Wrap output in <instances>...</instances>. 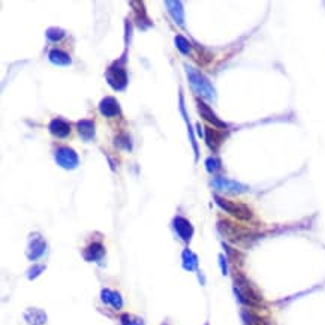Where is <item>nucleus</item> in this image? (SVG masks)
<instances>
[{
    "mask_svg": "<svg viewBox=\"0 0 325 325\" xmlns=\"http://www.w3.org/2000/svg\"><path fill=\"white\" fill-rule=\"evenodd\" d=\"M24 319L27 321V324L30 325H44L46 322V315L42 309L29 307L24 312Z\"/></svg>",
    "mask_w": 325,
    "mask_h": 325,
    "instance_id": "obj_10",
    "label": "nucleus"
},
{
    "mask_svg": "<svg viewBox=\"0 0 325 325\" xmlns=\"http://www.w3.org/2000/svg\"><path fill=\"white\" fill-rule=\"evenodd\" d=\"M176 42H177V48H179L183 54H187V53H189V42L186 41L183 36H177V38H176Z\"/></svg>",
    "mask_w": 325,
    "mask_h": 325,
    "instance_id": "obj_25",
    "label": "nucleus"
},
{
    "mask_svg": "<svg viewBox=\"0 0 325 325\" xmlns=\"http://www.w3.org/2000/svg\"><path fill=\"white\" fill-rule=\"evenodd\" d=\"M46 36H48V39H51V41H59L60 38L65 36V32L60 30V29H49V30L46 32Z\"/></svg>",
    "mask_w": 325,
    "mask_h": 325,
    "instance_id": "obj_23",
    "label": "nucleus"
},
{
    "mask_svg": "<svg viewBox=\"0 0 325 325\" xmlns=\"http://www.w3.org/2000/svg\"><path fill=\"white\" fill-rule=\"evenodd\" d=\"M186 72L189 75V83L192 86V89L196 93H199L203 97H207L210 101H214L216 94H214V89L213 86L210 84V81L199 72L198 69L192 68V66H187L186 68Z\"/></svg>",
    "mask_w": 325,
    "mask_h": 325,
    "instance_id": "obj_2",
    "label": "nucleus"
},
{
    "mask_svg": "<svg viewBox=\"0 0 325 325\" xmlns=\"http://www.w3.org/2000/svg\"><path fill=\"white\" fill-rule=\"evenodd\" d=\"M166 6H169V12L172 14L174 20L180 26H183V8L180 2H166Z\"/></svg>",
    "mask_w": 325,
    "mask_h": 325,
    "instance_id": "obj_21",
    "label": "nucleus"
},
{
    "mask_svg": "<svg viewBox=\"0 0 325 325\" xmlns=\"http://www.w3.org/2000/svg\"><path fill=\"white\" fill-rule=\"evenodd\" d=\"M219 231L227 240H230L232 243H237V244L244 243L255 235L252 231H249V230H246L240 225H235L230 220H220L219 222Z\"/></svg>",
    "mask_w": 325,
    "mask_h": 325,
    "instance_id": "obj_3",
    "label": "nucleus"
},
{
    "mask_svg": "<svg viewBox=\"0 0 325 325\" xmlns=\"http://www.w3.org/2000/svg\"><path fill=\"white\" fill-rule=\"evenodd\" d=\"M45 270V267L44 265H33L30 270H29V273H27V278L29 279H36L42 271Z\"/></svg>",
    "mask_w": 325,
    "mask_h": 325,
    "instance_id": "obj_24",
    "label": "nucleus"
},
{
    "mask_svg": "<svg viewBox=\"0 0 325 325\" xmlns=\"http://www.w3.org/2000/svg\"><path fill=\"white\" fill-rule=\"evenodd\" d=\"M219 261H220V267H222V273H223V274H227V273H228V267H227V259H225L223 256L220 255V256H219Z\"/></svg>",
    "mask_w": 325,
    "mask_h": 325,
    "instance_id": "obj_27",
    "label": "nucleus"
},
{
    "mask_svg": "<svg viewBox=\"0 0 325 325\" xmlns=\"http://www.w3.org/2000/svg\"><path fill=\"white\" fill-rule=\"evenodd\" d=\"M217 168H220V163L217 159H209L207 161V169L210 172H214V169H217Z\"/></svg>",
    "mask_w": 325,
    "mask_h": 325,
    "instance_id": "obj_26",
    "label": "nucleus"
},
{
    "mask_svg": "<svg viewBox=\"0 0 325 325\" xmlns=\"http://www.w3.org/2000/svg\"><path fill=\"white\" fill-rule=\"evenodd\" d=\"M56 161L59 162L60 166L63 168H68V169H73L77 165H78V156L73 150L70 148H59L57 153H56Z\"/></svg>",
    "mask_w": 325,
    "mask_h": 325,
    "instance_id": "obj_8",
    "label": "nucleus"
},
{
    "mask_svg": "<svg viewBox=\"0 0 325 325\" xmlns=\"http://www.w3.org/2000/svg\"><path fill=\"white\" fill-rule=\"evenodd\" d=\"M182 259H183V268L187 271H195L198 268V256L195 255L190 249L183 251Z\"/></svg>",
    "mask_w": 325,
    "mask_h": 325,
    "instance_id": "obj_16",
    "label": "nucleus"
},
{
    "mask_svg": "<svg viewBox=\"0 0 325 325\" xmlns=\"http://www.w3.org/2000/svg\"><path fill=\"white\" fill-rule=\"evenodd\" d=\"M49 60H51V63L59 65V66H66V65L70 63L69 56L66 53H63V51H60V49L49 51Z\"/></svg>",
    "mask_w": 325,
    "mask_h": 325,
    "instance_id": "obj_20",
    "label": "nucleus"
},
{
    "mask_svg": "<svg viewBox=\"0 0 325 325\" xmlns=\"http://www.w3.org/2000/svg\"><path fill=\"white\" fill-rule=\"evenodd\" d=\"M217 206L222 210H225L227 213H230L231 216H234L235 219L238 220H243V222H247L254 217L252 214V210L249 209L247 206L241 204V203H234V201H230V199H225L222 196H214Z\"/></svg>",
    "mask_w": 325,
    "mask_h": 325,
    "instance_id": "obj_4",
    "label": "nucleus"
},
{
    "mask_svg": "<svg viewBox=\"0 0 325 325\" xmlns=\"http://www.w3.org/2000/svg\"><path fill=\"white\" fill-rule=\"evenodd\" d=\"M234 292L237 298L243 304L249 307H261L262 306V297L256 291V288L244 278L243 274H237L234 282Z\"/></svg>",
    "mask_w": 325,
    "mask_h": 325,
    "instance_id": "obj_1",
    "label": "nucleus"
},
{
    "mask_svg": "<svg viewBox=\"0 0 325 325\" xmlns=\"http://www.w3.org/2000/svg\"><path fill=\"white\" fill-rule=\"evenodd\" d=\"M213 185L216 189H220V190L228 192V193H241V192L247 190V186L241 185L238 182H234V180H228L225 177H214Z\"/></svg>",
    "mask_w": 325,
    "mask_h": 325,
    "instance_id": "obj_7",
    "label": "nucleus"
},
{
    "mask_svg": "<svg viewBox=\"0 0 325 325\" xmlns=\"http://www.w3.org/2000/svg\"><path fill=\"white\" fill-rule=\"evenodd\" d=\"M206 137H207V144L211 150H217L220 142L223 141V135L217 131H213L211 128L206 129Z\"/></svg>",
    "mask_w": 325,
    "mask_h": 325,
    "instance_id": "obj_19",
    "label": "nucleus"
},
{
    "mask_svg": "<svg viewBox=\"0 0 325 325\" xmlns=\"http://www.w3.org/2000/svg\"><path fill=\"white\" fill-rule=\"evenodd\" d=\"M206 325H209V324H206Z\"/></svg>",
    "mask_w": 325,
    "mask_h": 325,
    "instance_id": "obj_28",
    "label": "nucleus"
},
{
    "mask_svg": "<svg viewBox=\"0 0 325 325\" xmlns=\"http://www.w3.org/2000/svg\"><path fill=\"white\" fill-rule=\"evenodd\" d=\"M78 132L84 141H90L94 135V124L90 120H81L78 123Z\"/></svg>",
    "mask_w": 325,
    "mask_h": 325,
    "instance_id": "obj_18",
    "label": "nucleus"
},
{
    "mask_svg": "<svg viewBox=\"0 0 325 325\" xmlns=\"http://www.w3.org/2000/svg\"><path fill=\"white\" fill-rule=\"evenodd\" d=\"M101 300L105 303V304H110L116 310H120L123 307V298H121V295L118 292L111 291V289H102Z\"/></svg>",
    "mask_w": 325,
    "mask_h": 325,
    "instance_id": "obj_11",
    "label": "nucleus"
},
{
    "mask_svg": "<svg viewBox=\"0 0 325 325\" xmlns=\"http://www.w3.org/2000/svg\"><path fill=\"white\" fill-rule=\"evenodd\" d=\"M241 316H243V321L246 325H270V322L265 318L259 316L258 313L252 312V310H243Z\"/></svg>",
    "mask_w": 325,
    "mask_h": 325,
    "instance_id": "obj_17",
    "label": "nucleus"
},
{
    "mask_svg": "<svg viewBox=\"0 0 325 325\" xmlns=\"http://www.w3.org/2000/svg\"><path fill=\"white\" fill-rule=\"evenodd\" d=\"M107 78H108V83L111 84V87H114L117 90L123 89L126 86V81H128L124 69L118 68V66H113L111 69L108 70L107 72Z\"/></svg>",
    "mask_w": 325,
    "mask_h": 325,
    "instance_id": "obj_9",
    "label": "nucleus"
},
{
    "mask_svg": "<svg viewBox=\"0 0 325 325\" xmlns=\"http://www.w3.org/2000/svg\"><path fill=\"white\" fill-rule=\"evenodd\" d=\"M99 110L105 117H116L120 114V108H118V104L114 97H105L101 102Z\"/></svg>",
    "mask_w": 325,
    "mask_h": 325,
    "instance_id": "obj_12",
    "label": "nucleus"
},
{
    "mask_svg": "<svg viewBox=\"0 0 325 325\" xmlns=\"http://www.w3.org/2000/svg\"><path fill=\"white\" fill-rule=\"evenodd\" d=\"M172 227H174V231L177 234V237L180 240H183L185 243H189L193 237V227L190 225V222L182 217V216H177L172 222Z\"/></svg>",
    "mask_w": 325,
    "mask_h": 325,
    "instance_id": "obj_6",
    "label": "nucleus"
},
{
    "mask_svg": "<svg viewBox=\"0 0 325 325\" xmlns=\"http://www.w3.org/2000/svg\"><path fill=\"white\" fill-rule=\"evenodd\" d=\"M105 255V247L101 243H92L89 247H86V251L83 252V256L86 261H101L102 256Z\"/></svg>",
    "mask_w": 325,
    "mask_h": 325,
    "instance_id": "obj_14",
    "label": "nucleus"
},
{
    "mask_svg": "<svg viewBox=\"0 0 325 325\" xmlns=\"http://www.w3.org/2000/svg\"><path fill=\"white\" fill-rule=\"evenodd\" d=\"M45 240L39 234H33L30 237V243H29V247H27L26 255H27V258L30 261H36V259H39L41 256L45 254Z\"/></svg>",
    "mask_w": 325,
    "mask_h": 325,
    "instance_id": "obj_5",
    "label": "nucleus"
},
{
    "mask_svg": "<svg viewBox=\"0 0 325 325\" xmlns=\"http://www.w3.org/2000/svg\"><path fill=\"white\" fill-rule=\"evenodd\" d=\"M49 131H51L53 135H56V137H59V138L68 137L70 132L69 124H68L66 121H63V120H60V118H56V120H53V121L49 123Z\"/></svg>",
    "mask_w": 325,
    "mask_h": 325,
    "instance_id": "obj_15",
    "label": "nucleus"
},
{
    "mask_svg": "<svg viewBox=\"0 0 325 325\" xmlns=\"http://www.w3.org/2000/svg\"><path fill=\"white\" fill-rule=\"evenodd\" d=\"M198 111L201 113V116L204 117L206 120H209L211 124H214V126H217V128H220V129H225L227 128V124L223 123V121H220L216 114L210 110L209 105H206L204 102H201V101H198Z\"/></svg>",
    "mask_w": 325,
    "mask_h": 325,
    "instance_id": "obj_13",
    "label": "nucleus"
},
{
    "mask_svg": "<svg viewBox=\"0 0 325 325\" xmlns=\"http://www.w3.org/2000/svg\"><path fill=\"white\" fill-rule=\"evenodd\" d=\"M120 322L121 325H144V321L138 318V316H134V315H129V313H124L120 316Z\"/></svg>",
    "mask_w": 325,
    "mask_h": 325,
    "instance_id": "obj_22",
    "label": "nucleus"
}]
</instances>
